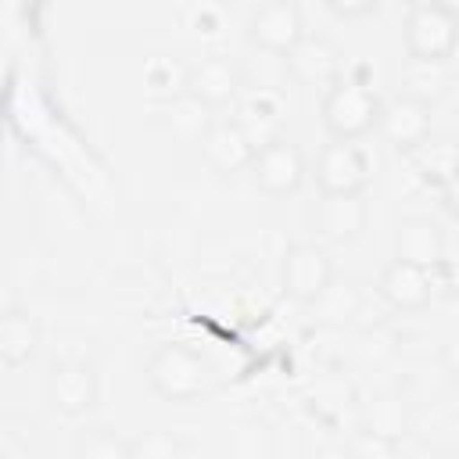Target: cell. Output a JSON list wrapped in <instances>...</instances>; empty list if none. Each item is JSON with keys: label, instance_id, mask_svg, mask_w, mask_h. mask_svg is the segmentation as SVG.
<instances>
[{"label": "cell", "instance_id": "8992f818", "mask_svg": "<svg viewBox=\"0 0 459 459\" xmlns=\"http://www.w3.org/2000/svg\"><path fill=\"white\" fill-rule=\"evenodd\" d=\"M283 294L298 305H316L333 283V258L319 244H290L280 262Z\"/></svg>", "mask_w": 459, "mask_h": 459}, {"label": "cell", "instance_id": "d6986e66", "mask_svg": "<svg viewBox=\"0 0 459 459\" xmlns=\"http://www.w3.org/2000/svg\"><path fill=\"white\" fill-rule=\"evenodd\" d=\"M409 158H412V172L427 186H437L441 190L452 179V172L459 169V143H452V140H427Z\"/></svg>", "mask_w": 459, "mask_h": 459}, {"label": "cell", "instance_id": "e0dca14e", "mask_svg": "<svg viewBox=\"0 0 459 459\" xmlns=\"http://www.w3.org/2000/svg\"><path fill=\"white\" fill-rule=\"evenodd\" d=\"M39 348V319L29 308H4L0 316V359L7 369H18L25 362H32Z\"/></svg>", "mask_w": 459, "mask_h": 459}, {"label": "cell", "instance_id": "277c9868", "mask_svg": "<svg viewBox=\"0 0 459 459\" xmlns=\"http://www.w3.org/2000/svg\"><path fill=\"white\" fill-rule=\"evenodd\" d=\"M312 179L323 197H359V194H366V186L373 179V161L359 143L330 140L316 154Z\"/></svg>", "mask_w": 459, "mask_h": 459}, {"label": "cell", "instance_id": "6da1fadb", "mask_svg": "<svg viewBox=\"0 0 459 459\" xmlns=\"http://www.w3.org/2000/svg\"><path fill=\"white\" fill-rule=\"evenodd\" d=\"M147 384L158 398L172 402V405H194L212 391V362L179 341L158 344L147 359Z\"/></svg>", "mask_w": 459, "mask_h": 459}, {"label": "cell", "instance_id": "cb8c5ba5", "mask_svg": "<svg viewBox=\"0 0 459 459\" xmlns=\"http://www.w3.org/2000/svg\"><path fill=\"white\" fill-rule=\"evenodd\" d=\"M405 423H409V412H405V402L394 398V394H377L366 402V423L369 430H380V434H391V437H402L405 434Z\"/></svg>", "mask_w": 459, "mask_h": 459}, {"label": "cell", "instance_id": "7a4b0ae2", "mask_svg": "<svg viewBox=\"0 0 459 459\" xmlns=\"http://www.w3.org/2000/svg\"><path fill=\"white\" fill-rule=\"evenodd\" d=\"M323 126L330 133V140H362L366 133L380 129V115H384V100L373 90V82L366 75H341L326 93H323Z\"/></svg>", "mask_w": 459, "mask_h": 459}, {"label": "cell", "instance_id": "5bb4252c", "mask_svg": "<svg viewBox=\"0 0 459 459\" xmlns=\"http://www.w3.org/2000/svg\"><path fill=\"white\" fill-rule=\"evenodd\" d=\"M394 258L437 273L445 265V230L430 215H405L394 226Z\"/></svg>", "mask_w": 459, "mask_h": 459}, {"label": "cell", "instance_id": "ac0fdd59", "mask_svg": "<svg viewBox=\"0 0 459 459\" xmlns=\"http://www.w3.org/2000/svg\"><path fill=\"white\" fill-rule=\"evenodd\" d=\"M186 72L190 65H183L176 54H154L143 65V90L151 100H158L161 108L186 97Z\"/></svg>", "mask_w": 459, "mask_h": 459}, {"label": "cell", "instance_id": "7402d4cb", "mask_svg": "<svg viewBox=\"0 0 459 459\" xmlns=\"http://www.w3.org/2000/svg\"><path fill=\"white\" fill-rule=\"evenodd\" d=\"M161 111H165L161 122H165V126L172 129V136H179V140H194V143H201L204 133L215 126L212 111H208L204 104H197L194 97H179V100L165 104Z\"/></svg>", "mask_w": 459, "mask_h": 459}, {"label": "cell", "instance_id": "603a6c76", "mask_svg": "<svg viewBox=\"0 0 459 459\" xmlns=\"http://www.w3.org/2000/svg\"><path fill=\"white\" fill-rule=\"evenodd\" d=\"M448 90V65H423V61H405L402 68V93L416 97L423 104H434Z\"/></svg>", "mask_w": 459, "mask_h": 459}, {"label": "cell", "instance_id": "f546056e", "mask_svg": "<svg viewBox=\"0 0 459 459\" xmlns=\"http://www.w3.org/2000/svg\"><path fill=\"white\" fill-rule=\"evenodd\" d=\"M437 194H441V208H445L448 215H455V219H459V169L452 172V179H448Z\"/></svg>", "mask_w": 459, "mask_h": 459}, {"label": "cell", "instance_id": "ba28073f", "mask_svg": "<svg viewBox=\"0 0 459 459\" xmlns=\"http://www.w3.org/2000/svg\"><path fill=\"white\" fill-rule=\"evenodd\" d=\"M305 172L308 169H305L301 147L294 140H287V136H276L265 147H258L255 165H251V183L265 197H290V194L301 190Z\"/></svg>", "mask_w": 459, "mask_h": 459}, {"label": "cell", "instance_id": "2e32d148", "mask_svg": "<svg viewBox=\"0 0 459 459\" xmlns=\"http://www.w3.org/2000/svg\"><path fill=\"white\" fill-rule=\"evenodd\" d=\"M369 226L366 194L359 197H319L316 204V230L333 244H351Z\"/></svg>", "mask_w": 459, "mask_h": 459}, {"label": "cell", "instance_id": "7c38bea8", "mask_svg": "<svg viewBox=\"0 0 459 459\" xmlns=\"http://www.w3.org/2000/svg\"><path fill=\"white\" fill-rule=\"evenodd\" d=\"M434 290H437V280L430 269H420L398 258H391L377 276V294L394 312H423L434 301Z\"/></svg>", "mask_w": 459, "mask_h": 459}, {"label": "cell", "instance_id": "30bf717a", "mask_svg": "<svg viewBox=\"0 0 459 459\" xmlns=\"http://www.w3.org/2000/svg\"><path fill=\"white\" fill-rule=\"evenodd\" d=\"M258 154V143L244 133V126L230 115V118H215V126L204 133L201 140V158L212 172L219 176H237V172H251Z\"/></svg>", "mask_w": 459, "mask_h": 459}, {"label": "cell", "instance_id": "83f0119b", "mask_svg": "<svg viewBox=\"0 0 459 459\" xmlns=\"http://www.w3.org/2000/svg\"><path fill=\"white\" fill-rule=\"evenodd\" d=\"M333 18H369L380 11V0H323Z\"/></svg>", "mask_w": 459, "mask_h": 459}, {"label": "cell", "instance_id": "5b68a950", "mask_svg": "<svg viewBox=\"0 0 459 459\" xmlns=\"http://www.w3.org/2000/svg\"><path fill=\"white\" fill-rule=\"evenodd\" d=\"M43 394L57 416H65V420L86 416L100 398L97 366L86 359H54L47 369V380H43Z\"/></svg>", "mask_w": 459, "mask_h": 459}, {"label": "cell", "instance_id": "44dd1931", "mask_svg": "<svg viewBox=\"0 0 459 459\" xmlns=\"http://www.w3.org/2000/svg\"><path fill=\"white\" fill-rule=\"evenodd\" d=\"M308 308L316 312L319 323H326V326H344V323H351V319L359 316L362 294H359V287H355L351 280H337V276H333V283L323 290V298H319L316 305H308Z\"/></svg>", "mask_w": 459, "mask_h": 459}, {"label": "cell", "instance_id": "3957f363", "mask_svg": "<svg viewBox=\"0 0 459 459\" xmlns=\"http://www.w3.org/2000/svg\"><path fill=\"white\" fill-rule=\"evenodd\" d=\"M405 54L423 65H448L459 50V11L441 0H416L405 7Z\"/></svg>", "mask_w": 459, "mask_h": 459}, {"label": "cell", "instance_id": "9a60e30c", "mask_svg": "<svg viewBox=\"0 0 459 459\" xmlns=\"http://www.w3.org/2000/svg\"><path fill=\"white\" fill-rule=\"evenodd\" d=\"M233 118L244 126V133H247L258 147H265L269 140L283 136L280 129H283V118H287V104H283V97H280L276 90L258 86V90L240 93V100H237V115H233Z\"/></svg>", "mask_w": 459, "mask_h": 459}, {"label": "cell", "instance_id": "484cf974", "mask_svg": "<svg viewBox=\"0 0 459 459\" xmlns=\"http://www.w3.org/2000/svg\"><path fill=\"white\" fill-rule=\"evenodd\" d=\"M133 459H179V441L169 430H143L133 441Z\"/></svg>", "mask_w": 459, "mask_h": 459}, {"label": "cell", "instance_id": "4dcf8cb0", "mask_svg": "<svg viewBox=\"0 0 459 459\" xmlns=\"http://www.w3.org/2000/svg\"><path fill=\"white\" fill-rule=\"evenodd\" d=\"M437 273H441V283H445L452 294H459V258H445V265H441Z\"/></svg>", "mask_w": 459, "mask_h": 459}, {"label": "cell", "instance_id": "f1b7e54d", "mask_svg": "<svg viewBox=\"0 0 459 459\" xmlns=\"http://www.w3.org/2000/svg\"><path fill=\"white\" fill-rule=\"evenodd\" d=\"M441 366H445V373L452 377V380H459V326L445 337V344H441Z\"/></svg>", "mask_w": 459, "mask_h": 459}, {"label": "cell", "instance_id": "d4e9b609", "mask_svg": "<svg viewBox=\"0 0 459 459\" xmlns=\"http://www.w3.org/2000/svg\"><path fill=\"white\" fill-rule=\"evenodd\" d=\"M344 459H402V437L359 427L344 445Z\"/></svg>", "mask_w": 459, "mask_h": 459}, {"label": "cell", "instance_id": "4316f807", "mask_svg": "<svg viewBox=\"0 0 459 459\" xmlns=\"http://www.w3.org/2000/svg\"><path fill=\"white\" fill-rule=\"evenodd\" d=\"M183 18H186V29H194L201 36H219L226 29V7H219V4H190V7H183Z\"/></svg>", "mask_w": 459, "mask_h": 459}, {"label": "cell", "instance_id": "9c48e42d", "mask_svg": "<svg viewBox=\"0 0 459 459\" xmlns=\"http://www.w3.org/2000/svg\"><path fill=\"white\" fill-rule=\"evenodd\" d=\"M240 93H244V75H240V65L230 54H204V57L190 61L186 97H194L208 111L240 100Z\"/></svg>", "mask_w": 459, "mask_h": 459}, {"label": "cell", "instance_id": "52a82bcc", "mask_svg": "<svg viewBox=\"0 0 459 459\" xmlns=\"http://www.w3.org/2000/svg\"><path fill=\"white\" fill-rule=\"evenodd\" d=\"M308 36L305 14L294 0H265L247 14V39L265 54H290Z\"/></svg>", "mask_w": 459, "mask_h": 459}, {"label": "cell", "instance_id": "4fadbf2b", "mask_svg": "<svg viewBox=\"0 0 459 459\" xmlns=\"http://www.w3.org/2000/svg\"><path fill=\"white\" fill-rule=\"evenodd\" d=\"M380 133L384 140L398 151V154H412L430 140V104L416 100V97H391L384 100V115H380Z\"/></svg>", "mask_w": 459, "mask_h": 459}, {"label": "cell", "instance_id": "8fae6325", "mask_svg": "<svg viewBox=\"0 0 459 459\" xmlns=\"http://www.w3.org/2000/svg\"><path fill=\"white\" fill-rule=\"evenodd\" d=\"M283 61H287L290 79L301 82V86H323V90H330L344 75V54H341V47L330 36H319V32H308Z\"/></svg>", "mask_w": 459, "mask_h": 459}, {"label": "cell", "instance_id": "ffe728a7", "mask_svg": "<svg viewBox=\"0 0 459 459\" xmlns=\"http://www.w3.org/2000/svg\"><path fill=\"white\" fill-rule=\"evenodd\" d=\"M72 459H133V441L104 423H93L72 437Z\"/></svg>", "mask_w": 459, "mask_h": 459}]
</instances>
